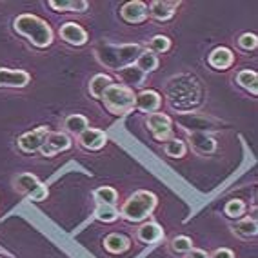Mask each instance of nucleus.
Returning <instances> with one entry per match:
<instances>
[{"label": "nucleus", "instance_id": "1", "mask_svg": "<svg viewBox=\"0 0 258 258\" xmlns=\"http://www.w3.org/2000/svg\"><path fill=\"white\" fill-rule=\"evenodd\" d=\"M142 51H144L142 46H139V44H122V46L100 44L95 49V55H97L100 64H104L109 70L118 71L122 68H127V66L135 64Z\"/></svg>", "mask_w": 258, "mask_h": 258}, {"label": "nucleus", "instance_id": "2", "mask_svg": "<svg viewBox=\"0 0 258 258\" xmlns=\"http://www.w3.org/2000/svg\"><path fill=\"white\" fill-rule=\"evenodd\" d=\"M15 31L26 37L33 46L37 47H47L53 42V31H51L49 24L42 20L37 15L22 13L19 15L13 22Z\"/></svg>", "mask_w": 258, "mask_h": 258}, {"label": "nucleus", "instance_id": "3", "mask_svg": "<svg viewBox=\"0 0 258 258\" xmlns=\"http://www.w3.org/2000/svg\"><path fill=\"white\" fill-rule=\"evenodd\" d=\"M157 208V195L151 191H137L120 208V217L129 222H142Z\"/></svg>", "mask_w": 258, "mask_h": 258}, {"label": "nucleus", "instance_id": "4", "mask_svg": "<svg viewBox=\"0 0 258 258\" xmlns=\"http://www.w3.org/2000/svg\"><path fill=\"white\" fill-rule=\"evenodd\" d=\"M135 97L137 95L131 88H125L122 84H113L104 91L102 100H104L107 111H111L113 115H124V113L135 109Z\"/></svg>", "mask_w": 258, "mask_h": 258}, {"label": "nucleus", "instance_id": "5", "mask_svg": "<svg viewBox=\"0 0 258 258\" xmlns=\"http://www.w3.org/2000/svg\"><path fill=\"white\" fill-rule=\"evenodd\" d=\"M187 82H185V88H182V77L171 80L169 86H167V95H169L173 106H191V104H197L200 100V88L197 80L193 77H187Z\"/></svg>", "mask_w": 258, "mask_h": 258}, {"label": "nucleus", "instance_id": "6", "mask_svg": "<svg viewBox=\"0 0 258 258\" xmlns=\"http://www.w3.org/2000/svg\"><path fill=\"white\" fill-rule=\"evenodd\" d=\"M15 189H17L20 195L28 197L29 200H33V202H42V200H46L47 195H49L46 185L42 184L35 175H31V173H20V175L15 178Z\"/></svg>", "mask_w": 258, "mask_h": 258}, {"label": "nucleus", "instance_id": "7", "mask_svg": "<svg viewBox=\"0 0 258 258\" xmlns=\"http://www.w3.org/2000/svg\"><path fill=\"white\" fill-rule=\"evenodd\" d=\"M148 127L153 133V137L160 142H167V140L175 139L173 137V122L166 113H149L148 115Z\"/></svg>", "mask_w": 258, "mask_h": 258}, {"label": "nucleus", "instance_id": "8", "mask_svg": "<svg viewBox=\"0 0 258 258\" xmlns=\"http://www.w3.org/2000/svg\"><path fill=\"white\" fill-rule=\"evenodd\" d=\"M49 133H51V131L47 129V125H40V127L33 129V131H28V133H24L22 137H19V140H17V146H19V149L22 153L40 151Z\"/></svg>", "mask_w": 258, "mask_h": 258}, {"label": "nucleus", "instance_id": "9", "mask_svg": "<svg viewBox=\"0 0 258 258\" xmlns=\"http://www.w3.org/2000/svg\"><path fill=\"white\" fill-rule=\"evenodd\" d=\"M70 148H71L70 137H68L66 133L56 131V133L47 135V139H46V142H44V146H42L40 153L44 155V157H55V155H58V153L68 151Z\"/></svg>", "mask_w": 258, "mask_h": 258}, {"label": "nucleus", "instance_id": "10", "mask_svg": "<svg viewBox=\"0 0 258 258\" xmlns=\"http://www.w3.org/2000/svg\"><path fill=\"white\" fill-rule=\"evenodd\" d=\"M31 75L24 70H8L0 68V88H26Z\"/></svg>", "mask_w": 258, "mask_h": 258}, {"label": "nucleus", "instance_id": "11", "mask_svg": "<svg viewBox=\"0 0 258 258\" xmlns=\"http://www.w3.org/2000/svg\"><path fill=\"white\" fill-rule=\"evenodd\" d=\"M148 6L144 4L142 0H131L120 10V17L129 24H142L148 19Z\"/></svg>", "mask_w": 258, "mask_h": 258}, {"label": "nucleus", "instance_id": "12", "mask_svg": "<svg viewBox=\"0 0 258 258\" xmlns=\"http://www.w3.org/2000/svg\"><path fill=\"white\" fill-rule=\"evenodd\" d=\"M107 142V135L97 127H88L84 133L79 135V144L84 149H89V151H98L106 146Z\"/></svg>", "mask_w": 258, "mask_h": 258}, {"label": "nucleus", "instance_id": "13", "mask_svg": "<svg viewBox=\"0 0 258 258\" xmlns=\"http://www.w3.org/2000/svg\"><path fill=\"white\" fill-rule=\"evenodd\" d=\"M60 37L71 46H84L88 42V33L77 22H66L60 26Z\"/></svg>", "mask_w": 258, "mask_h": 258}, {"label": "nucleus", "instance_id": "14", "mask_svg": "<svg viewBox=\"0 0 258 258\" xmlns=\"http://www.w3.org/2000/svg\"><path fill=\"white\" fill-rule=\"evenodd\" d=\"M180 6V2H171V0H155L151 2L148 8V13L151 15L155 20L166 22V20L173 19L176 13V8Z\"/></svg>", "mask_w": 258, "mask_h": 258}, {"label": "nucleus", "instance_id": "15", "mask_svg": "<svg viewBox=\"0 0 258 258\" xmlns=\"http://www.w3.org/2000/svg\"><path fill=\"white\" fill-rule=\"evenodd\" d=\"M189 146L200 155H211L217 149V140L206 131H193L189 135Z\"/></svg>", "mask_w": 258, "mask_h": 258}, {"label": "nucleus", "instance_id": "16", "mask_svg": "<svg viewBox=\"0 0 258 258\" xmlns=\"http://www.w3.org/2000/svg\"><path fill=\"white\" fill-rule=\"evenodd\" d=\"M160 104H162L160 95L157 91H153V89H144V91H140L135 97V107L146 111L148 115L149 113H157Z\"/></svg>", "mask_w": 258, "mask_h": 258}, {"label": "nucleus", "instance_id": "17", "mask_svg": "<svg viewBox=\"0 0 258 258\" xmlns=\"http://www.w3.org/2000/svg\"><path fill=\"white\" fill-rule=\"evenodd\" d=\"M208 62L211 68L215 70H229L233 62H235V55H233V51L229 47H215V49L209 53L208 56Z\"/></svg>", "mask_w": 258, "mask_h": 258}, {"label": "nucleus", "instance_id": "18", "mask_svg": "<svg viewBox=\"0 0 258 258\" xmlns=\"http://www.w3.org/2000/svg\"><path fill=\"white\" fill-rule=\"evenodd\" d=\"M137 236H139V240L144 242V244H157L158 240L164 238V231L155 222H146V224H142L139 227Z\"/></svg>", "mask_w": 258, "mask_h": 258}, {"label": "nucleus", "instance_id": "19", "mask_svg": "<svg viewBox=\"0 0 258 258\" xmlns=\"http://www.w3.org/2000/svg\"><path fill=\"white\" fill-rule=\"evenodd\" d=\"M116 75H118V79L122 80V86H125V88H133V86H140V84L146 80V73H142V71L137 68L135 64L127 66V68H122V70L116 71Z\"/></svg>", "mask_w": 258, "mask_h": 258}, {"label": "nucleus", "instance_id": "20", "mask_svg": "<svg viewBox=\"0 0 258 258\" xmlns=\"http://www.w3.org/2000/svg\"><path fill=\"white\" fill-rule=\"evenodd\" d=\"M129 245H131V242H129V238L125 235H120V233H111V235H107L106 238H104V247L109 251V253H124V251H127Z\"/></svg>", "mask_w": 258, "mask_h": 258}, {"label": "nucleus", "instance_id": "21", "mask_svg": "<svg viewBox=\"0 0 258 258\" xmlns=\"http://www.w3.org/2000/svg\"><path fill=\"white\" fill-rule=\"evenodd\" d=\"M49 6L55 11H75V13H84L89 8L86 0H49Z\"/></svg>", "mask_w": 258, "mask_h": 258}, {"label": "nucleus", "instance_id": "22", "mask_svg": "<svg viewBox=\"0 0 258 258\" xmlns=\"http://www.w3.org/2000/svg\"><path fill=\"white\" fill-rule=\"evenodd\" d=\"M113 79H111L109 75H95L91 79V82H89V93H91L93 98H102V95H104V91H106L109 86H113Z\"/></svg>", "mask_w": 258, "mask_h": 258}, {"label": "nucleus", "instance_id": "23", "mask_svg": "<svg viewBox=\"0 0 258 258\" xmlns=\"http://www.w3.org/2000/svg\"><path fill=\"white\" fill-rule=\"evenodd\" d=\"M135 66L139 68L142 73H151V71H155L158 68V56L153 53V51L146 49L140 53V56L137 58V62H135Z\"/></svg>", "mask_w": 258, "mask_h": 258}, {"label": "nucleus", "instance_id": "24", "mask_svg": "<svg viewBox=\"0 0 258 258\" xmlns=\"http://www.w3.org/2000/svg\"><path fill=\"white\" fill-rule=\"evenodd\" d=\"M64 125L71 135H77V137H79L80 133H84V131L89 127V122L84 115L75 113V115H70L64 120Z\"/></svg>", "mask_w": 258, "mask_h": 258}, {"label": "nucleus", "instance_id": "25", "mask_svg": "<svg viewBox=\"0 0 258 258\" xmlns=\"http://www.w3.org/2000/svg\"><path fill=\"white\" fill-rule=\"evenodd\" d=\"M236 82H238V86H242L244 89H247V91L253 93V95H256L258 93V75H256V71H249V70L240 71V73L236 75Z\"/></svg>", "mask_w": 258, "mask_h": 258}, {"label": "nucleus", "instance_id": "26", "mask_svg": "<svg viewBox=\"0 0 258 258\" xmlns=\"http://www.w3.org/2000/svg\"><path fill=\"white\" fill-rule=\"evenodd\" d=\"M95 199L98 200V204H104V206L116 208V202H118V193H116L113 187H109V185H104V187H98L97 191H95Z\"/></svg>", "mask_w": 258, "mask_h": 258}, {"label": "nucleus", "instance_id": "27", "mask_svg": "<svg viewBox=\"0 0 258 258\" xmlns=\"http://www.w3.org/2000/svg\"><path fill=\"white\" fill-rule=\"evenodd\" d=\"M164 151L171 158H182L185 155V151H187V146H185V142H182L178 139H171L164 144Z\"/></svg>", "mask_w": 258, "mask_h": 258}, {"label": "nucleus", "instance_id": "28", "mask_svg": "<svg viewBox=\"0 0 258 258\" xmlns=\"http://www.w3.org/2000/svg\"><path fill=\"white\" fill-rule=\"evenodd\" d=\"M235 231L240 236H256L258 233V224L254 218H244L235 226Z\"/></svg>", "mask_w": 258, "mask_h": 258}, {"label": "nucleus", "instance_id": "29", "mask_svg": "<svg viewBox=\"0 0 258 258\" xmlns=\"http://www.w3.org/2000/svg\"><path fill=\"white\" fill-rule=\"evenodd\" d=\"M171 47V40L166 35H155V37L149 40V51L153 53H166Z\"/></svg>", "mask_w": 258, "mask_h": 258}, {"label": "nucleus", "instance_id": "30", "mask_svg": "<svg viewBox=\"0 0 258 258\" xmlns=\"http://www.w3.org/2000/svg\"><path fill=\"white\" fill-rule=\"evenodd\" d=\"M224 213H226L229 218H240L245 213V202L238 199L229 200V202L226 204V208H224Z\"/></svg>", "mask_w": 258, "mask_h": 258}, {"label": "nucleus", "instance_id": "31", "mask_svg": "<svg viewBox=\"0 0 258 258\" xmlns=\"http://www.w3.org/2000/svg\"><path fill=\"white\" fill-rule=\"evenodd\" d=\"M95 217H97L100 222H104V224H107V222H115L116 218H118V209L100 204L98 209H97V213H95Z\"/></svg>", "mask_w": 258, "mask_h": 258}, {"label": "nucleus", "instance_id": "32", "mask_svg": "<svg viewBox=\"0 0 258 258\" xmlns=\"http://www.w3.org/2000/svg\"><path fill=\"white\" fill-rule=\"evenodd\" d=\"M171 249L176 251V253H187L193 249V240L189 238V236H175V238L171 240Z\"/></svg>", "mask_w": 258, "mask_h": 258}, {"label": "nucleus", "instance_id": "33", "mask_svg": "<svg viewBox=\"0 0 258 258\" xmlns=\"http://www.w3.org/2000/svg\"><path fill=\"white\" fill-rule=\"evenodd\" d=\"M238 46L242 47L244 51H253V49H256V46H258L256 35H254V33H244V35H240Z\"/></svg>", "mask_w": 258, "mask_h": 258}, {"label": "nucleus", "instance_id": "34", "mask_svg": "<svg viewBox=\"0 0 258 258\" xmlns=\"http://www.w3.org/2000/svg\"><path fill=\"white\" fill-rule=\"evenodd\" d=\"M209 258H235V253L227 247H220V249H217L213 254H209Z\"/></svg>", "mask_w": 258, "mask_h": 258}, {"label": "nucleus", "instance_id": "35", "mask_svg": "<svg viewBox=\"0 0 258 258\" xmlns=\"http://www.w3.org/2000/svg\"><path fill=\"white\" fill-rule=\"evenodd\" d=\"M185 258H209V254L204 251V249H191V251H187L185 253Z\"/></svg>", "mask_w": 258, "mask_h": 258}]
</instances>
